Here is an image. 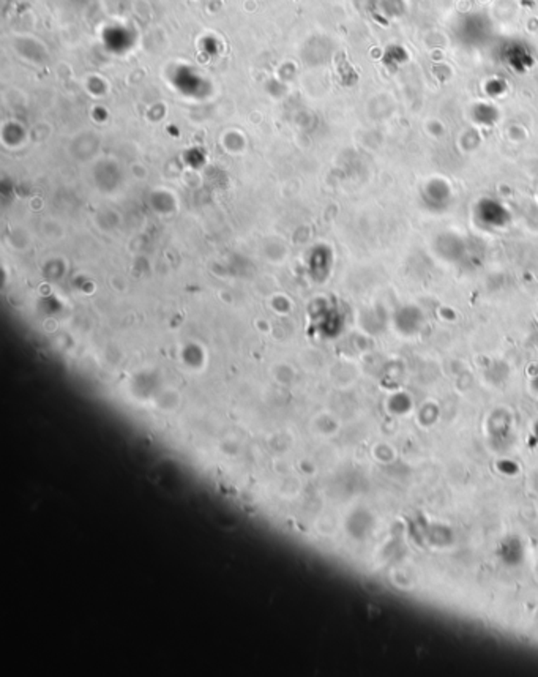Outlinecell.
<instances>
[{
	"instance_id": "1",
	"label": "cell",
	"mask_w": 538,
	"mask_h": 677,
	"mask_svg": "<svg viewBox=\"0 0 538 677\" xmlns=\"http://www.w3.org/2000/svg\"><path fill=\"white\" fill-rule=\"evenodd\" d=\"M478 217L482 223L488 227H501L507 224L510 215L501 204L483 203L478 205Z\"/></svg>"
}]
</instances>
